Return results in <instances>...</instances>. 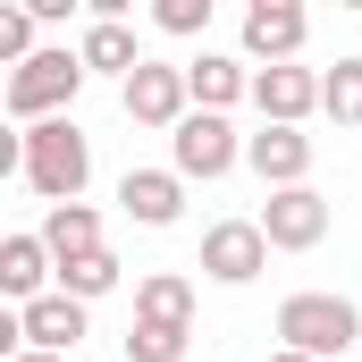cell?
Segmentation results:
<instances>
[{
  "mask_svg": "<svg viewBox=\"0 0 362 362\" xmlns=\"http://www.w3.org/2000/svg\"><path fill=\"white\" fill-rule=\"evenodd\" d=\"M17 177L34 185L51 211H59V202H85L93 135L76 127V118H42V127H25V135H17Z\"/></svg>",
  "mask_w": 362,
  "mask_h": 362,
  "instance_id": "1",
  "label": "cell"
},
{
  "mask_svg": "<svg viewBox=\"0 0 362 362\" xmlns=\"http://www.w3.org/2000/svg\"><path fill=\"white\" fill-rule=\"evenodd\" d=\"M354 337H362V312L346 295H329V286H303V295L278 303V346H286V354L337 362V354H354Z\"/></svg>",
  "mask_w": 362,
  "mask_h": 362,
  "instance_id": "2",
  "label": "cell"
},
{
  "mask_svg": "<svg viewBox=\"0 0 362 362\" xmlns=\"http://www.w3.org/2000/svg\"><path fill=\"white\" fill-rule=\"evenodd\" d=\"M85 93V59L68 51V42H42L25 68H8V85H0V101H8V118L17 127H42V118H68V101Z\"/></svg>",
  "mask_w": 362,
  "mask_h": 362,
  "instance_id": "3",
  "label": "cell"
},
{
  "mask_svg": "<svg viewBox=\"0 0 362 362\" xmlns=\"http://www.w3.org/2000/svg\"><path fill=\"white\" fill-rule=\"evenodd\" d=\"M236 160H245V135H236L219 110H194L177 135H169V169H177L185 185H194V177H202V185H219Z\"/></svg>",
  "mask_w": 362,
  "mask_h": 362,
  "instance_id": "4",
  "label": "cell"
},
{
  "mask_svg": "<svg viewBox=\"0 0 362 362\" xmlns=\"http://www.w3.org/2000/svg\"><path fill=\"white\" fill-rule=\"evenodd\" d=\"M118 101H127L135 127H160V135H177L185 118H194V85H185L177 59H144V68L118 85Z\"/></svg>",
  "mask_w": 362,
  "mask_h": 362,
  "instance_id": "5",
  "label": "cell"
},
{
  "mask_svg": "<svg viewBox=\"0 0 362 362\" xmlns=\"http://www.w3.org/2000/svg\"><path fill=\"white\" fill-rule=\"evenodd\" d=\"M194 270L211 278V286H253V278L270 270V236H262V219H211Z\"/></svg>",
  "mask_w": 362,
  "mask_h": 362,
  "instance_id": "6",
  "label": "cell"
},
{
  "mask_svg": "<svg viewBox=\"0 0 362 362\" xmlns=\"http://www.w3.org/2000/svg\"><path fill=\"white\" fill-rule=\"evenodd\" d=\"M262 236H270V253H312L320 236H329V194L320 185H286L262 202Z\"/></svg>",
  "mask_w": 362,
  "mask_h": 362,
  "instance_id": "7",
  "label": "cell"
},
{
  "mask_svg": "<svg viewBox=\"0 0 362 362\" xmlns=\"http://www.w3.org/2000/svg\"><path fill=\"white\" fill-rule=\"evenodd\" d=\"M303 34H312V17L295 0H253L245 8V59H262V68H295Z\"/></svg>",
  "mask_w": 362,
  "mask_h": 362,
  "instance_id": "8",
  "label": "cell"
},
{
  "mask_svg": "<svg viewBox=\"0 0 362 362\" xmlns=\"http://www.w3.org/2000/svg\"><path fill=\"white\" fill-rule=\"evenodd\" d=\"M245 169L286 194V185H312V135L303 127H262V135H245Z\"/></svg>",
  "mask_w": 362,
  "mask_h": 362,
  "instance_id": "9",
  "label": "cell"
},
{
  "mask_svg": "<svg viewBox=\"0 0 362 362\" xmlns=\"http://www.w3.org/2000/svg\"><path fill=\"white\" fill-rule=\"evenodd\" d=\"M118 211L135 228H177L185 219V177L177 169H127L118 177Z\"/></svg>",
  "mask_w": 362,
  "mask_h": 362,
  "instance_id": "10",
  "label": "cell"
},
{
  "mask_svg": "<svg viewBox=\"0 0 362 362\" xmlns=\"http://www.w3.org/2000/svg\"><path fill=\"white\" fill-rule=\"evenodd\" d=\"M253 110H262V127H303L320 110V76L312 68H253Z\"/></svg>",
  "mask_w": 362,
  "mask_h": 362,
  "instance_id": "11",
  "label": "cell"
},
{
  "mask_svg": "<svg viewBox=\"0 0 362 362\" xmlns=\"http://www.w3.org/2000/svg\"><path fill=\"white\" fill-rule=\"evenodd\" d=\"M76 337H85V303L59 295V286L17 312V346H34V354H76Z\"/></svg>",
  "mask_w": 362,
  "mask_h": 362,
  "instance_id": "12",
  "label": "cell"
},
{
  "mask_svg": "<svg viewBox=\"0 0 362 362\" xmlns=\"http://www.w3.org/2000/svg\"><path fill=\"white\" fill-rule=\"evenodd\" d=\"M51 278H59V262H51V245L42 236H0V295L25 312V303H42L51 295Z\"/></svg>",
  "mask_w": 362,
  "mask_h": 362,
  "instance_id": "13",
  "label": "cell"
},
{
  "mask_svg": "<svg viewBox=\"0 0 362 362\" xmlns=\"http://www.w3.org/2000/svg\"><path fill=\"white\" fill-rule=\"evenodd\" d=\"M76 59H85V76H118V85H127V76L144 68V42H135L127 17H93L85 42H76Z\"/></svg>",
  "mask_w": 362,
  "mask_h": 362,
  "instance_id": "14",
  "label": "cell"
},
{
  "mask_svg": "<svg viewBox=\"0 0 362 362\" xmlns=\"http://www.w3.org/2000/svg\"><path fill=\"white\" fill-rule=\"evenodd\" d=\"M185 85H194V110H219V118H228V101H245V93H253V59L202 51V59H185Z\"/></svg>",
  "mask_w": 362,
  "mask_h": 362,
  "instance_id": "15",
  "label": "cell"
},
{
  "mask_svg": "<svg viewBox=\"0 0 362 362\" xmlns=\"http://www.w3.org/2000/svg\"><path fill=\"white\" fill-rule=\"evenodd\" d=\"M135 320L194 329V278H185V270H152V278H135Z\"/></svg>",
  "mask_w": 362,
  "mask_h": 362,
  "instance_id": "16",
  "label": "cell"
},
{
  "mask_svg": "<svg viewBox=\"0 0 362 362\" xmlns=\"http://www.w3.org/2000/svg\"><path fill=\"white\" fill-rule=\"evenodd\" d=\"M42 245H51V262L101 253V211H93V202H59V211L42 219Z\"/></svg>",
  "mask_w": 362,
  "mask_h": 362,
  "instance_id": "17",
  "label": "cell"
},
{
  "mask_svg": "<svg viewBox=\"0 0 362 362\" xmlns=\"http://www.w3.org/2000/svg\"><path fill=\"white\" fill-rule=\"evenodd\" d=\"M118 253L101 245V253H76V262H59V295H76V303H101V295H118Z\"/></svg>",
  "mask_w": 362,
  "mask_h": 362,
  "instance_id": "18",
  "label": "cell"
},
{
  "mask_svg": "<svg viewBox=\"0 0 362 362\" xmlns=\"http://www.w3.org/2000/svg\"><path fill=\"white\" fill-rule=\"evenodd\" d=\"M320 118L329 127H362V59H337L320 76Z\"/></svg>",
  "mask_w": 362,
  "mask_h": 362,
  "instance_id": "19",
  "label": "cell"
},
{
  "mask_svg": "<svg viewBox=\"0 0 362 362\" xmlns=\"http://www.w3.org/2000/svg\"><path fill=\"white\" fill-rule=\"evenodd\" d=\"M194 329H160V320H127V362H185Z\"/></svg>",
  "mask_w": 362,
  "mask_h": 362,
  "instance_id": "20",
  "label": "cell"
},
{
  "mask_svg": "<svg viewBox=\"0 0 362 362\" xmlns=\"http://www.w3.org/2000/svg\"><path fill=\"white\" fill-rule=\"evenodd\" d=\"M152 25H160V34H202V25H211V0H160Z\"/></svg>",
  "mask_w": 362,
  "mask_h": 362,
  "instance_id": "21",
  "label": "cell"
},
{
  "mask_svg": "<svg viewBox=\"0 0 362 362\" xmlns=\"http://www.w3.org/2000/svg\"><path fill=\"white\" fill-rule=\"evenodd\" d=\"M8 362H68V354H34V346H25V354H8Z\"/></svg>",
  "mask_w": 362,
  "mask_h": 362,
  "instance_id": "22",
  "label": "cell"
},
{
  "mask_svg": "<svg viewBox=\"0 0 362 362\" xmlns=\"http://www.w3.org/2000/svg\"><path fill=\"white\" fill-rule=\"evenodd\" d=\"M262 362H312V354H286V346H270V354H262Z\"/></svg>",
  "mask_w": 362,
  "mask_h": 362,
  "instance_id": "23",
  "label": "cell"
}]
</instances>
